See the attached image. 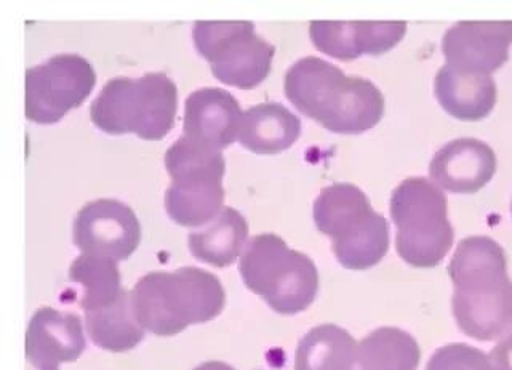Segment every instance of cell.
Masks as SVG:
<instances>
[{"mask_svg":"<svg viewBox=\"0 0 512 370\" xmlns=\"http://www.w3.org/2000/svg\"><path fill=\"white\" fill-rule=\"evenodd\" d=\"M453 316L461 332L490 342L512 327V281L503 247L487 236H469L448 263Z\"/></svg>","mask_w":512,"mask_h":370,"instance_id":"obj_1","label":"cell"},{"mask_svg":"<svg viewBox=\"0 0 512 370\" xmlns=\"http://www.w3.org/2000/svg\"><path fill=\"white\" fill-rule=\"evenodd\" d=\"M284 90L301 114L333 133L359 135L383 119L380 89L364 77L346 76L322 58L296 61L285 74Z\"/></svg>","mask_w":512,"mask_h":370,"instance_id":"obj_2","label":"cell"},{"mask_svg":"<svg viewBox=\"0 0 512 370\" xmlns=\"http://www.w3.org/2000/svg\"><path fill=\"white\" fill-rule=\"evenodd\" d=\"M130 305L144 330L172 337L215 319L224 310L226 292L215 274L183 266L143 276L130 290Z\"/></svg>","mask_w":512,"mask_h":370,"instance_id":"obj_3","label":"cell"},{"mask_svg":"<svg viewBox=\"0 0 512 370\" xmlns=\"http://www.w3.org/2000/svg\"><path fill=\"white\" fill-rule=\"evenodd\" d=\"M312 215L317 230L332 239L333 254L346 270H370L388 254V220L376 214L367 194L356 185L335 183L324 188Z\"/></svg>","mask_w":512,"mask_h":370,"instance_id":"obj_4","label":"cell"},{"mask_svg":"<svg viewBox=\"0 0 512 370\" xmlns=\"http://www.w3.org/2000/svg\"><path fill=\"white\" fill-rule=\"evenodd\" d=\"M176 111L175 82L167 74L148 73L111 79L90 106V117L109 135L135 133L141 140L159 141L172 132Z\"/></svg>","mask_w":512,"mask_h":370,"instance_id":"obj_5","label":"cell"},{"mask_svg":"<svg viewBox=\"0 0 512 370\" xmlns=\"http://www.w3.org/2000/svg\"><path fill=\"white\" fill-rule=\"evenodd\" d=\"M239 273L247 289L287 316L308 310L319 292L316 263L277 234H258L247 242Z\"/></svg>","mask_w":512,"mask_h":370,"instance_id":"obj_6","label":"cell"},{"mask_svg":"<svg viewBox=\"0 0 512 370\" xmlns=\"http://www.w3.org/2000/svg\"><path fill=\"white\" fill-rule=\"evenodd\" d=\"M389 210L400 258L413 268L440 265L455 239L442 188L428 178H407L392 191Z\"/></svg>","mask_w":512,"mask_h":370,"instance_id":"obj_7","label":"cell"},{"mask_svg":"<svg viewBox=\"0 0 512 370\" xmlns=\"http://www.w3.org/2000/svg\"><path fill=\"white\" fill-rule=\"evenodd\" d=\"M165 169L172 183L165 193V210L176 225H208L224 209L226 161L221 151L181 137L167 149Z\"/></svg>","mask_w":512,"mask_h":370,"instance_id":"obj_8","label":"cell"},{"mask_svg":"<svg viewBox=\"0 0 512 370\" xmlns=\"http://www.w3.org/2000/svg\"><path fill=\"white\" fill-rule=\"evenodd\" d=\"M192 39L223 84L255 89L271 73L276 47L255 33L252 21H197Z\"/></svg>","mask_w":512,"mask_h":370,"instance_id":"obj_9","label":"cell"},{"mask_svg":"<svg viewBox=\"0 0 512 370\" xmlns=\"http://www.w3.org/2000/svg\"><path fill=\"white\" fill-rule=\"evenodd\" d=\"M96 85L90 61L76 53H61L24 74V114L40 125L60 122L71 109L84 105Z\"/></svg>","mask_w":512,"mask_h":370,"instance_id":"obj_10","label":"cell"},{"mask_svg":"<svg viewBox=\"0 0 512 370\" xmlns=\"http://www.w3.org/2000/svg\"><path fill=\"white\" fill-rule=\"evenodd\" d=\"M72 239L82 254L124 262L140 246V220L124 202L98 199L77 212Z\"/></svg>","mask_w":512,"mask_h":370,"instance_id":"obj_11","label":"cell"},{"mask_svg":"<svg viewBox=\"0 0 512 370\" xmlns=\"http://www.w3.org/2000/svg\"><path fill=\"white\" fill-rule=\"evenodd\" d=\"M512 21H461L442 39L447 65L472 74L495 73L509 60Z\"/></svg>","mask_w":512,"mask_h":370,"instance_id":"obj_12","label":"cell"},{"mask_svg":"<svg viewBox=\"0 0 512 370\" xmlns=\"http://www.w3.org/2000/svg\"><path fill=\"white\" fill-rule=\"evenodd\" d=\"M405 21H311L309 36L320 52L336 60L383 55L404 39Z\"/></svg>","mask_w":512,"mask_h":370,"instance_id":"obj_13","label":"cell"},{"mask_svg":"<svg viewBox=\"0 0 512 370\" xmlns=\"http://www.w3.org/2000/svg\"><path fill=\"white\" fill-rule=\"evenodd\" d=\"M82 319L44 306L34 313L26 332L28 370H60L61 362H72L84 353Z\"/></svg>","mask_w":512,"mask_h":370,"instance_id":"obj_14","label":"cell"},{"mask_svg":"<svg viewBox=\"0 0 512 370\" xmlns=\"http://www.w3.org/2000/svg\"><path fill=\"white\" fill-rule=\"evenodd\" d=\"M242 109L236 97L216 87L192 92L184 105L183 137L221 151L239 138Z\"/></svg>","mask_w":512,"mask_h":370,"instance_id":"obj_15","label":"cell"},{"mask_svg":"<svg viewBox=\"0 0 512 370\" xmlns=\"http://www.w3.org/2000/svg\"><path fill=\"white\" fill-rule=\"evenodd\" d=\"M496 172V156L487 143L476 138H458L437 151L429 175L442 190L474 194L490 183Z\"/></svg>","mask_w":512,"mask_h":370,"instance_id":"obj_16","label":"cell"},{"mask_svg":"<svg viewBox=\"0 0 512 370\" xmlns=\"http://www.w3.org/2000/svg\"><path fill=\"white\" fill-rule=\"evenodd\" d=\"M434 93L445 113L460 121H482L496 105V84L492 76L463 73L448 65L439 69Z\"/></svg>","mask_w":512,"mask_h":370,"instance_id":"obj_17","label":"cell"},{"mask_svg":"<svg viewBox=\"0 0 512 370\" xmlns=\"http://www.w3.org/2000/svg\"><path fill=\"white\" fill-rule=\"evenodd\" d=\"M300 135V117L280 103H261L245 111L237 140L252 153L271 156L292 148Z\"/></svg>","mask_w":512,"mask_h":370,"instance_id":"obj_18","label":"cell"},{"mask_svg":"<svg viewBox=\"0 0 512 370\" xmlns=\"http://www.w3.org/2000/svg\"><path fill=\"white\" fill-rule=\"evenodd\" d=\"M248 238V223L239 210L224 207L205 228L188 236L191 254L199 262L226 268L242 255Z\"/></svg>","mask_w":512,"mask_h":370,"instance_id":"obj_19","label":"cell"},{"mask_svg":"<svg viewBox=\"0 0 512 370\" xmlns=\"http://www.w3.org/2000/svg\"><path fill=\"white\" fill-rule=\"evenodd\" d=\"M357 345L348 330L335 324L314 327L296 346L295 370H359Z\"/></svg>","mask_w":512,"mask_h":370,"instance_id":"obj_20","label":"cell"},{"mask_svg":"<svg viewBox=\"0 0 512 370\" xmlns=\"http://www.w3.org/2000/svg\"><path fill=\"white\" fill-rule=\"evenodd\" d=\"M420 361V345L399 327H380L357 345L359 370H416Z\"/></svg>","mask_w":512,"mask_h":370,"instance_id":"obj_21","label":"cell"},{"mask_svg":"<svg viewBox=\"0 0 512 370\" xmlns=\"http://www.w3.org/2000/svg\"><path fill=\"white\" fill-rule=\"evenodd\" d=\"M85 322L92 342L103 350L125 353L143 342L144 329L133 316L127 290L112 305L85 313Z\"/></svg>","mask_w":512,"mask_h":370,"instance_id":"obj_22","label":"cell"},{"mask_svg":"<svg viewBox=\"0 0 512 370\" xmlns=\"http://www.w3.org/2000/svg\"><path fill=\"white\" fill-rule=\"evenodd\" d=\"M69 281L80 287L79 305L85 313L117 302L125 290L111 258L82 254L69 268Z\"/></svg>","mask_w":512,"mask_h":370,"instance_id":"obj_23","label":"cell"},{"mask_svg":"<svg viewBox=\"0 0 512 370\" xmlns=\"http://www.w3.org/2000/svg\"><path fill=\"white\" fill-rule=\"evenodd\" d=\"M426 370H493V367L484 351L466 343H450L432 354Z\"/></svg>","mask_w":512,"mask_h":370,"instance_id":"obj_24","label":"cell"},{"mask_svg":"<svg viewBox=\"0 0 512 370\" xmlns=\"http://www.w3.org/2000/svg\"><path fill=\"white\" fill-rule=\"evenodd\" d=\"M488 358L493 370H512V329L496 343Z\"/></svg>","mask_w":512,"mask_h":370,"instance_id":"obj_25","label":"cell"},{"mask_svg":"<svg viewBox=\"0 0 512 370\" xmlns=\"http://www.w3.org/2000/svg\"><path fill=\"white\" fill-rule=\"evenodd\" d=\"M194 370H236L234 367L229 366L226 362L221 361H208L204 362V364H200Z\"/></svg>","mask_w":512,"mask_h":370,"instance_id":"obj_26","label":"cell"},{"mask_svg":"<svg viewBox=\"0 0 512 370\" xmlns=\"http://www.w3.org/2000/svg\"><path fill=\"white\" fill-rule=\"evenodd\" d=\"M511 212H512V206H511Z\"/></svg>","mask_w":512,"mask_h":370,"instance_id":"obj_27","label":"cell"}]
</instances>
